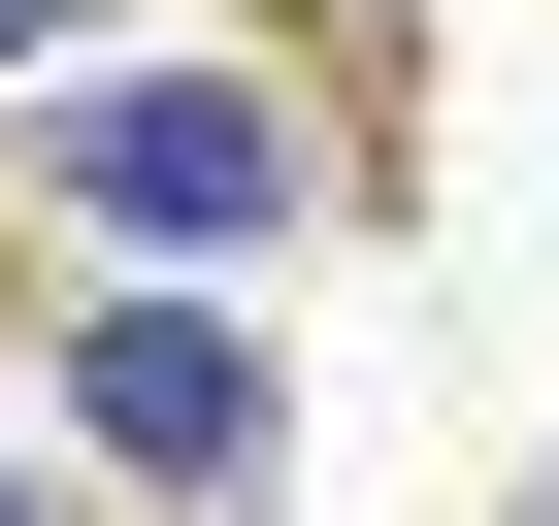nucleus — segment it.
<instances>
[{
    "label": "nucleus",
    "instance_id": "1",
    "mask_svg": "<svg viewBox=\"0 0 559 526\" xmlns=\"http://www.w3.org/2000/svg\"><path fill=\"white\" fill-rule=\"evenodd\" d=\"M99 198H132V230H230L263 132H230V99H99Z\"/></svg>",
    "mask_w": 559,
    "mask_h": 526
},
{
    "label": "nucleus",
    "instance_id": "2",
    "mask_svg": "<svg viewBox=\"0 0 559 526\" xmlns=\"http://www.w3.org/2000/svg\"><path fill=\"white\" fill-rule=\"evenodd\" d=\"M99 428H132V461H230L263 395H230V330H99Z\"/></svg>",
    "mask_w": 559,
    "mask_h": 526
},
{
    "label": "nucleus",
    "instance_id": "3",
    "mask_svg": "<svg viewBox=\"0 0 559 526\" xmlns=\"http://www.w3.org/2000/svg\"><path fill=\"white\" fill-rule=\"evenodd\" d=\"M0 34H34V0H0Z\"/></svg>",
    "mask_w": 559,
    "mask_h": 526
}]
</instances>
